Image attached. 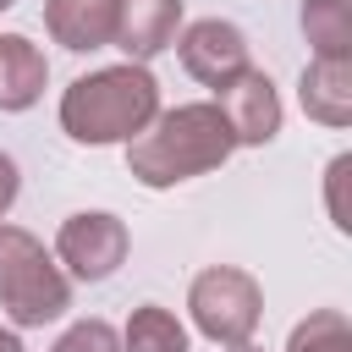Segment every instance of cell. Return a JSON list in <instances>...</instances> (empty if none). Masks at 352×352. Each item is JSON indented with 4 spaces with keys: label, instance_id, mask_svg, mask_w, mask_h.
Returning <instances> with one entry per match:
<instances>
[{
    "label": "cell",
    "instance_id": "1",
    "mask_svg": "<svg viewBox=\"0 0 352 352\" xmlns=\"http://www.w3.org/2000/svg\"><path fill=\"white\" fill-rule=\"evenodd\" d=\"M236 138L220 116V104H176L160 110L132 143H126V170L143 187H176L192 176H209L231 160Z\"/></svg>",
    "mask_w": 352,
    "mask_h": 352
},
{
    "label": "cell",
    "instance_id": "2",
    "mask_svg": "<svg viewBox=\"0 0 352 352\" xmlns=\"http://www.w3.org/2000/svg\"><path fill=\"white\" fill-rule=\"evenodd\" d=\"M154 116H160V82L143 60L88 72L60 94V132L72 143H88V148L132 143Z\"/></svg>",
    "mask_w": 352,
    "mask_h": 352
},
{
    "label": "cell",
    "instance_id": "3",
    "mask_svg": "<svg viewBox=\"0 0 352 352\" xmlns=\"http://www.w3.org/2000/svg\"><path fill=\"white\" fill-rule=\"evenodd\" d=\"M0 302L22 330L50 324L72 308V275L22 226H0Z\"/></svg>",
    "mask_w": 352,
    "mask_h": 352
},
{
    "label": "cell",
    "instance_id": "4",
    "mask_svg": "<svg viewBox=\"0 0 352 352\" xmlns=\"http://www.w3.org/2000/svg\"><path fill=\"white\" fill-rule=\"evenodd\" d=\"M187 314H192L198 336H209L214 346H236V341H253V330L264 319V292L248 270L209 264L187 286Z\"/></svg>",
    "mask_w": 352,
    "mask_h": 352
},
{
    "label": "cell",
    "instance_id": "5",
    "mask_svg": "<svg viewBox=\"0 0 352 352\" xmlns=\"http://www.w3.org/2000/svg\"><path fill=\"white\" fill-rule=\"evenodd\" d=\"M126 248H132L126 220H116L110 209H82V214L60 220V231H55V258L66 264L72 280H88V286L110 280L126 264Z\"/></svg>",
    "mask_w": 352,
    "mask_h": 352
},
{
    "label": "cell",
    "instance_id": "6",
    "mask_svg": "<svg viewBox=\"0 0 352 352\" xmlns=\"http://www.w3.org/2000/svg\"><path fill=\"white\" fill-rule=\"evenodd\" d=\"M214 104H220V116H226L236 148H242V143H248V148H264V143L280 132V116H286L275 82H270L258 66L236 72L231 82H220V88H214Z\"/></svg>",
    "mask_w": 352,
    "mask_h": 352
},
{
    "label": "cell",
    "instance_id": "7",
    "mask_svg": "<svg viewBox=\"0 0 352 352\" xmlns=\"http://www.w3.org/2000/svg\"><path fill=\"white\" fill-rule=\"evenodd\" d=\"M176 50H182L187 77H198L204 88H220V82H231L236 72H248V33H242L236 22H220V16L187 22L182 38H176Z\"/></svg>",
    "mask_w": 352,
    "mask_h": 352
},
{
    "label": "cell",
    "instance_id": "8",
    "mask_svg": "<svg viewBox=\"0 0 352 352\" xmlns=\"http://www.w3.org/2000/svg\"><path fill=\"white\" fill-rule=\"evenodd\" d=\"M182 28V0H116V50L126 60H154L160 50L176 44Z\"/></svg>",
    "mask_w": 352,
    "mask_h": 352
},
{
    "label": "cell",
    "instance_id": "9",
    "mask_svg": "<svg viewBox=\"0 0 352 352\" xmlns=\"http://www.w3.org/2000/svg\"><path fill=\"white\" fill-rule=\"evenodd\" d=\"M297 99L319 126H352V55H314L302 66Z\"/></svg>",
    "mask_w": 352,
    "mask_h": 352
},
{
    "label": "cell",
    "instance_id": "10",
    "mask_svg": "<svg viewBox=\"0 0 352 352\" xmlns=\"http://www.w3.org/2000/svg\"><path fill=\"white\" fill-rule=\"evenodd\" d=\"M44 28L72 55L104 50L116 38V0H44Z\"/></svg>",
    "mask_w": 352,
    "mask_h": 352
},
{
    "label": "cell",
    "instance_id": "11",
    "mask_svg": "<svg viewBox=\"0 0 352 352\" xmlns=\"http://www.w3.org/2000/svg\"><path fill=\"white\" fill-rule=\"evenodd\" d=\"M44 82H50L44 50H38L33 38H22V33H6V38H0V110H28V104H38Z\"/></svg>",
    "mask_w": 352,
    "mask_h": 352
},
{
    "label": "cell",
    "instance_id": "12",
    "mask_svg": "<svg viewBox=\"0 0 352 352\" xmlns=\"http://www.w3.org/2000/svg\"><path fill=\"white\" fill-rule=\"evenodd\" d=\"M121 352H187V324L170 308L143 302V308H132V319L121 330Z\"/></svg>",
    "mask_w": 352,
    "mask_h": 352
},
{
    "label": "cell",
    "instance_id": "13",
    "mask_svg": "<svg viewBox=\"0 0 352 352\" xmlns=\"http://www.w3.org/2000/svg\"><path fill=\"white\" fill-rule=\"evenodd\" d=\"M302 38L314 55H352V0H302Z\"/></svg>",
    "mask_w": 352,
    "mask_h": 352
},
{
    "label": "cell",
    "instance_id": "14",
    "mask_svg": "<svg viewBox=\"0 0 352 352\" xmlns=\"http://www.w3.org/2000/svg\"><path fill=\"white\" fill-rule=\"evenodd\" d=\"M286 352H352V324L341 308H314L302 324H292Z\"/></svg>",
    "mask_w": 352,
    "mask_h": 352
},
{
    "label": "cell",
    "instance_id": "15",
    "mask_svg": "<svg viewBox=\"0 0 352 352\" xmlns=\"http://www.w3.org/2000/svg\"><path fill=\"white\" fill-rule=\"evenodd\" d=\"M50 352H121V336H116L104 319H77Z\"/></svg>",
    "mask_w": 352,
    "mask_h": 352
},
{
    "label": "cell",
    "instance_id": "16",
    "mask_svg": "<svg viewBox=\"0 0 352 352\" xmlns=\"http://www.w3.org/2000/svg\"><path fill=\"white\" fill-rule=\"evenodd\" d=\"M346 176H352V154H336V160H330V170H324V198H330V220H336V231H352Z\"/></svg>",
    "mask_w": 352,
    "mask_h": 352
},
{
    "label": "cell",
    "instance_id": "17",
    "mask_svg": "<svg viewBox=\"0 0 352 352\" xmlns=\"http://www.w3.org/2000/svg\"><path fill=\"white\" fill-rule=\"evenodd\" d=\"M16 192H22V170H16V160H11V154H0V220L11 214Z\"/></svg>",
    "mask_w": 352,
    "mask_h": 352
},
{
    "label": "cell",
    "instance_id": "18",
    "mask_svg": "<svg viewBox=\"0 0 352 352\" xmlns=\"http://www.w3.org/2000/svg\"><path fill=\"white\" fill-rule=\"evenodd\" d=\"M0 352H22V336L16 330H0Z\"/></svg>",
    "mask_w": 352,
    "mask_h": 352
},
{
    "label": "cell",
    "instance_id": "19",
    "mask_svg": "<svg viewBox=\"0 0 352 352\" xmlns=\"http://www.w3.org/2000/svg\"><path fill=\"white\" fill-rule=\"evenodd\" d=\"M226 352H258V346H253V341H236V346H226Z\"/></svg>",
    "mask_w": 352,
    "mask_h": 352
},
{
    "label": "cell",
    "instance_id": "20",
    "mask_svg": "<svg viewBox=\"0 0 352 352\" xmlns=\"http://www.w3.org/2000/svg\"><path fill=\"white\" fill-rule=\"evenodd\" d=\"M11 6H16V0H0V11H11Z\"/></svg>",
    "mask_w": 352,
    "mask_h": 352
}]
</instances>
